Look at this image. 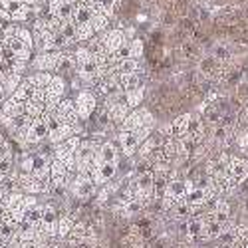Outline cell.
<instances>
[{
    "label": "cell",
    "instance_id": "d6986e66",
    "mask_svg": "<svg viewBox=\"0 0 248 248\" xmlns=\"http://www.w3.org/2000/svg\"><path fill=\"white\" fill-rule=\"evenodd\" d=\"M109 16H106V14H101V12H95L93 16H92V20H90V24H92V28L95 30V34H101V32H106L108 28H109Z\"/></svg>",
    "mask_w": 248,
    "mask_h": 248
},
{
    "label": "cell",
    "instance_id": "9a60e30c",
    "mask_svg": "<svg viewBox=\"0 0 248 248\" xmlns=\"http://www.w3.org/2000/svg\"><path fill=\"white\" fill-rule=\"evenodd\" d=\"M42 217H44V204L36 202L34 206H30V209L26 211V215H24L22 222H20V226H22V229H36L38 231L40 222H42Z\"/></svg>",
    "mask_w": 248,
    "mask_h": 248
},
{
    "label": "cell",
    "instance_id": "44dd1931",
    "mask_svg": "<svg viewBox=\"0 0 248 248\" xmlns=\"http://www.w3.org/2000/svg\"><path fill=\"white\" fill-rule=\"evenodd\" d=\"M143 54H145V44H143L141 38H131L129 40V56L133 60H141Z\"/></svg>",
    "mask_w": 248,
    "mask_h": 248
},
{
    "label": "cell",
    "instance_id": "5bb4252c",
    "mask_svg": "<svg viewBox=\"0 0 248 248\" xmlns=\"http://www.w3.org/2000/svg\"><path fill=\"white\" fill-rule=\"evenodd\" d=\"M60 52H40L30 60V68L34 72H50L54 74L56 70V62H58Z\"/></svg>",
    "mask_w": 248,
    "mask_h": 248
},
{
    "label": "cell",
    "instance_id": "4fadbf2b",
    "mask_svg": "<svg viewBox=\"0 0 248 248\" xmlns=\"http://www.w3.org/2000/svg\"><path fill=\"white\" fill-rule=\"evenodd\" d=\"M54 74H56V76H62V78H74V76L78 74V64H76L74 52H66V50H60Z\"/></svg>",
    "mask_w": 248,
    "mask_h": 248
},
{
    "label": "cell",
    "instance_id": "7a4b0ae2",
    "mask_svg": "<svg viewBox=\"0 0 248 248\" xmlns=\"http://www.w3.org/2000/svg\"><path fill=\"white\" fill-rule=\"evenodd\" d=\"M79 143H81V135H72L66 141H60V143H54V145H52L54 159L62 161L74 173H76V153H78Z\"/></svg>",
    "mask_w": 248,
    "mask_h": 248
},
{
    "label": "cell",
    "instance_id": "52a82bcc",
    "mask_svg": "<svg viewBox=\"0 0 248 248\" xmlns=\"http://www.w3.org/2000/svg\"><path fill=\"white\" fill-rule=\"evenodd\" d=\"M0 6H2L6 10V14L10 16V22H16V24L28 22L30 16H32V6H28L24 0H2Z\"/></svg>",
    "mask_w": 248,
    "mask_h": 248
},
{
    "label": "cell",
    "instance_id": "277c9868",
    "mask_svg": "<svg viewBox=\"0 0 248 248\" xmlns=\"http://www.w3.org/2000/svg\"><path fill=\"white\" fill-rule=\"evenodd\" d=\"M97 101L99 97L95 95V92L92 88H86V90H79L74 97V103H76V111H78V117L81 121H90V117L97 111Z\"/></svg>",
    "mask_w": 248,
    "mask_h": 248
},
{
    "label": "cell",
    "instance_id": "ac0fdd59",
    "mask_svg": "<svg viewBox=\"0 0 248 248\" xmlns=\"http://www.w3.org/2000/svg\"><path fill=\"white\" fill-rule=\"evenodd\" d=\"M92 6L95 8V12H101V14H106V16H113L115 12V6H117V0H90Z\"/></svg>",
    "mask_w": 248,
    "mask_h": 248
},
{
    "label": "cell",
    "instance_id": "ba28073f",
    "mask_svg": "<svg viewBox=\"0 0 248 248\" xmlns=\"http://www.w3.org/2000/svg\"><path fill=\"white\" fill-rule=\"evenodd\" d=\"M72 135H81L78 127L70 125V123H64L60 121L52 115V121H50V129H48V139L46 143H50V145H54V143H60V141H66L68 137Z\"/></svg>",
    "mask_w": 248,
    "mask_h": 248
},
{
    "label": "cell",
    "instance_id": "7c38bea8",
    "mask_svg": "<svg viewBox=\"0 0 248 248\" xmlns=\"http://www.w3.org/2000/svg\"><path fill=\"white\" fill-rule=\"evenodd\" d=\"M226 173H229V177L240 187L242 183L248 181V159L238 157V155H231L229 165H226Z\"/></svg>",
    "mask_w": 248,
    "mask_h": 248
},
{
    "label": "cell",
    "instance_id": "5b68a950",
    "mask_svg": "<svg viewBox=\"0 0 248 248\" xmlns=\"http://www.w3.org/2000/svg\"><path fill=\"white\" fill-rule=\"evenodd\" d=\"M66 90H68V84H66V78L62 76H52L50 84L46 86V92H44V101H46V111L54 113V109L58 108V103L66 97Z\"/></svg>",
    "mask_w": 248,
    "mask_h": 248
},
{
    "label": "cell",
    "instance_id": "e0dca14e",
    "mask_svg": "<svg viewBox=\"0 0 248 248\" xmlns=\"http://www.w3.org/2000/svg\"><path fill=\"white\" fill-rule=\"evenodd\" d=\"M143 97H145V86H139V88H133V90L123 92V99H125V103H127L131 109L141 108Z\"/></svg>",
    "mask_w": 248,
    "mask_h": 248
},
{
    "label": "cell",
    "instance_id": "2e32d148",
    "mask_svg": "<svg viewBox=\"0 0 248 248\" xmlns=\"http://www.w3.org/2000/svg\"><path fill=\"white\" fill-rule=\"evenodd\" d=\"M76 220H78L76 213L60 211V220H58V240H60V242H64V240L68 238V234L72 232Z\"/></svg>",
    "mask_w": 248,
    "mask_h": 248
},
{
    "label": "cell",
    "instance_id": "3957f363",
    "mask_svg": "<svg viewBox=\"0 0 248 248\" xmlns=\"http://www.w3.org/2000/svg\"><path fill=\"white\" fill-rule=\"evenodd\" d=\"M97 189L99 187L93 183V179H92L90 173H76V177L72 179L70 187H68L70 195L76 201H84V202L90 201V199H93L97 195Z\"/></svg>",
    "mask_w": 248,
    "mask_h": 248
},
{
    "label": "cell",
    "instance_id": "8992f818",
    "mask_svg": "<svg viewBox=\"0 0 248 248\" xmlns=\"http://www.w3.org/2000/svg\"><path fill=\"white\" fill-rule=\"evenodd\" d=\"M58 220H60V211L54 204H44V217L38 226L40 234L46 236L52 242H60L58 240Z\"/></svg>",
    "mask_w": 248,
    "mask_h": 248
},
{
    "label": "cell",
    "instance_id": "603a6c76",
    "mask_svg": "<svg viewBox=\"0 0 248 248\" xmlns=\"http://www.w3.org/2000/svg\"><path fill=\"white\" fill-rule=\"evenodd\" d=\"M0 2H2V0H0Z\"/></svg>",
    "mask_w": 248,
    "mask_h": 248
},
{
    "label": "cell",
    "instance_id": "6da1fadb",
    "mask_svg": "<svg viewBox=\"0 0 248 248\" xmlns=\"http://www.w3.org/2000/svg\"><path fill=\"white\" fill-rule=\"evenodd\" d=\"M155 125L157 121L153 117V113L147 109V108H135L129 111V115L121 121L119 129H127V131H133L139 141L143 143L153 131H155Z\"/></svg>",
    "mask_w": 248,
    "mask_h": 248
},
{
    "label": "cell",
    "instance_id": "9c48e42d",
    "mask_svg": "<svg viewBox=\"0 0 248 248\" xmlns=\"http://www.w3.org/2000/svg\"><path fill=\"white\" fill-rule=\"evenodd\" d=\"M97 36H99V40H101L103 48H106L108 56L115 54V52L129 40V38L125 36V32H123V28H108L106 32H101V34H97Z\"/></svg>",
    "mask_w": 248,
    "mask_h": 248
},
{
    "label": "cell",
    "instance_id": "30bf717a",
    "mask_svg": "<svg viewBox=\"0 0 248 248\" xmlns=\"http://www.w3.org/2000/svg\"><path fill=\"white\" fill-rule=\"evenodd\" d=\"M52 115H54L56 119H60V121H64V123H70V125H74V127H78V129H79L81 123H84V121L78 117L76 103H74V99H70V97L62 99V101L58 103V108L54 109Z\"/></svg>",
    "mask_w": 248,
    "mask_h": 248
},
{
    "label": "cell",
    "instance_id": "ffe728a7",
    "mask_svg": "<svg viewBox=\"0 0 248 248\" xmlns=\"http://www.w3.org/2000/svg\"><path fill=\"white\" fill-rule=\"evenodd\" d=\"M76 34H78V44H86L88 40H92L95 34V30L92 28L90 22H84V24H76Z\"/></svg>",
    "mask_w": 248,
    "mask_h": 248
},
{
    "label": "cell",
    "instance_id": "8fae6325",
    "mask_svg": "<svg viewBox=\"0 0 248 248\" xmlns=\"http://www.w3.org/2000/svg\"><path fill=\"white\" fill-rule=\"evenodd\" d=\"M117 147L121 151V155L125 159H131L137 155L139 147H141V141L139 137L133 133V131H127V129H119L117 131Z\"/></svg>",
    "mask_w": 248,
    "mask_h": 248
},
{
    "label": "cell",
    "instance_id": "7402d4cb",
    "mask_svg": "<svg viewBox=\"0 0 248 248\" xmlns=\"http://www.w3.org/2000/svg\"><path fill=\"white\" fill-rule=\"evenodd\" d=\"M74 2H76V4H78V2H86V0H74Z\"/></svg>",
    "mask_w": 248,
    "mask_h": 248
}]
</instances>
